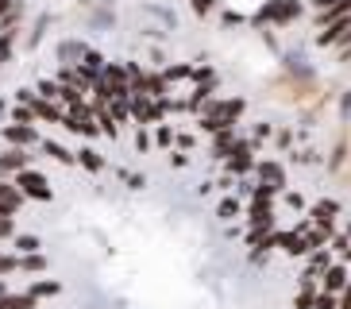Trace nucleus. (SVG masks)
<instances>
[{
  "instance_id": "obj_1",
  "label": "nucleus",
  "mask_w": 351,
  "mask_h": 309,
  "mask_svg": "<svg viewBox=\"0 0 351 309\" xmlns=\"http://www.w3.org/2000/svg\"><path fill=\"white\" fill-rule=\"evenodd\" d=\"M301 16H305V0H267V4L251 16V27L282 31V27H289V23H298Z\"/></svg>"
},
{
  "instance_id": "obj_25",
  "label": "nucleus",
  "mask_w": 351,
  "mask_h": 309,
  "mask_svg": "<svg viewBox=\"0 0 351 309\" xmlns=\"http://www.w3.org/2000/svg\"><path fill=\"white\" fill-rule=\"evenodd\" d=\"M20 271H27V275H39V271H47V255H20Z\"/></svg>"
},
{
  "instance_id": "obj_31",
  "label": "nucleus",
  "mask_w": 351,
  "mask_h": 309,
  "mask_svg": "<svg viewBox=\"0 0 351 309\" xmlns=\"http://www.w3.org/2000/svg\"><path fill=\"white\" fill-rule=\"evenodd\" d=\"M336 108H340V120L348 124V116H351V89H343V97L336 101Z\"/></svg>"
},
{
  "instance_id": "obj_13",
  "label": "nucleus",
  "mask_w": 351,
  "mask_h": 309,
  "mask_svg": "<svg viewBox=\"0 0 351 309\" xmlns=\"http://www.w3.org/2000/svg\"><path fill=\"white\" fill-rule=\"evenodd\" d=\"M270 144H274V151H278V154H289L293 147H298V128H293V124H278Z\"/></svg>"
},
{
  "instance_id": "obj_34",
  "label": "nucleus",
  "mask_w": 351,
  "mask_h": 309,
  "mask_svg": "<svg viewBox=\"0 0 351 309\" xmlns=\"http://www.w3.org/2000/svg\"><path fill=\"white\" fill-rule=\"evenodd\" d=\"M170 166H178V170H182V166H189V154H182V151H170Z\"/></svg>"
},
{
  "instance_id": "obj_19",
  "label": "nucleus",
  "mask_w": 351,
  "mask_h": 309,
  "mask_svg": "<svg viewBox=\"0 0 351 309\" xmlns=\"http://www.w3.org/2000/svg\"><path fill=\"white\" fill-rule=\"evenodd\" d=\"M12 247H16V255H39L43 240L32 236V232H23V236H12Z\"/></svg>"
},
{
  "instance_id": "obj_20",
  "label": "nucleus",
  "mask_w": 351,
  "mask_h": 309,
  "mask_svg": "<svg viewBox=\"0 0 351 309\" xmlns=\"http://www.w3.org/2000/svg\"><path fill=\"white\" fill-rule=\"evenodd\" d=\"M39 147H43L47 154H51L54 163H62V166H70V163H73V151H70V147H62L58 139H43Z\"/></svg>"
},
{
  "instance_id": "obj_3",
  "label": "nucleus",
  "mask_w": 351,
  "mask_h": 309,
  "mask_svg": "<svg viewBox=\"0 0 351 309\" xmlns=\"http://www.w3.org/2000/svg\"><path fill=\"white\" fill-rule=\"evenodd\" d=\"M255 163H258V147L251 144L247 135H239L236 147H232V154H228L220 166H224L228 182H232V178H251V174H255Z\"/></svg>"
},
{
  "instance_id": "obj_9",
  "label": "nucleus",
  "mask_w": 351,
  "mask_h": 309,
  "mask_svg": "<svg viewBox=\"0 0 351 309\" xmlns=\"http://www.w3.org/2000/svg\"><path fill=\"white\" fill-rule=\"evenodd\" d=\"M332 263H336V255H332L328 247H320V251H309V255H305V267H301V275H305V278H317V282H320V275H324V271H328Z\"/></svg>"
},
{
  "instance_id": "obj_17",
  "label": "nucleus",
  "mask_w": 351,
  "mask_h": 309,
  "mask_svg": "<svg viewBox=\"0 0 351 309\" xmlns=\"http://www.w3.org/2000/svg\"><path fill=\"white\" fill-rule=\"evenodd\" d=\"M85 51H89L85 43L70 39V43H62V47H58V58H62V66H77V62L85 58Z\"/></svg>"
},
{
  "instance_id": "obj_35",
  "label": "nucleus",
  "mask_w": 351,
  "mask_h": 309,
  "mask_svg": "<svg viewBox=\"0 0 351 309\" xmlns=\"http://www.w3.org/2000/svg\"><path fill=\"white\" fill-rule=\"evenodd\" d=\"M336 306H340V309H351V282H348V290H343L340 298H336Z\"/></svg>"
},
{
  "instance_id": "obj_7",
  "label": "nucleus",
  "mask_w": 351,
  "mask_h": 309,
  "mask_svg": "<svg viewBox=\"0 0 351 309\" xmlns=\"http://www.w3.org/2000/svg\"><path fill=\"white\" fill-rule=\"evenodd\" d=\"M348 282H351V267H348V263H340V259L320 275V290H324V294H336V298L348 290Z\"/></svg>"
},
{
  "instance_id": "obj_6",
  "label": "nucleus",
  "mask_w": 351,
  "mask_h": 309,
  "mask_svg": "<svg viewBox=\"0 0 351 309\" xmlns=\"http://www.w3.org/2000/svg\"><path fill=\"white\" fill-rule=\"evenodd\" d=\"M4 144L8 147H16V151H27V147H39L43 144V135H39V128L35 124H4Z\"/></svg>"
},
{
  "instance_id": "obj_11",
  "label": "nucleus",
  "mask_w": 351,
  "mask_h": 309,
  "mask_svg": "<svg viewBox=\"0 0 351 309\" xmlns=\"http://www.w3.org/2000/svg\"><path fill=\"white\" fill-rule=\"evenodd\" d=\"M23 201H27V197L16 190V182H0V213L4 216H16Z\"/></svg>"
},
{
  "instance_id": "obj_29",
  "label": "nucleus",
  "mask_w": 351,
  "mask_h": 309,
  "mask_svg": "<svg viewBox=\"0 0 351 309\" xmlns=\"http://www.w3.org/2000/svg\"><path fill=\"white\" fill-rule=\"evenodd\" d=\"M313 294H317V290H298V298H293V309H313Z\"/></svg>"
},
{
  "instance_id": "obj_30",
  "label": "nucleus",
  "mask_w": 351,
  "mask_h": 309,
  "mask_svg": "<svg viewBox=\"0 0 351 309\" xmlns=\"http://www.w3.org/2000/svg\"><path fill=\"white\" fill-rule=\"evenodd\" d=\"M135 151H151V128H139L135 132Z\"/></svg>"
},
{
  "instance_id": "obj_8",
  "label": "nucleus",
  "mask_w": 351,
  "mask_h": 309,
  "mask_svg": "<svg viewBox=\"0 0 351 309\" xmlns=\"http://www.w3.org/2000/svg\"><path fill=\"white\" fill-rule=\"evenodd\" d=\"M27 166H32V154L27 151H16V147L0 151V182H12V178L20 174V170H27Z\"/></svg>"
},
{
  "instance_id": "obj_2",
  "label": "nucleus",
  "mask_w": 351,
  "mask_h": 309,
  "mask_svg": "<svg viewBox=\"0 0 351 309\" xmlns=\"http://www.w3.org/2000/svg\"><path fill=\"white\" fill-rule=\"evenodd\" d=\"M243 113H247V97H228V93H217V97L205 104V113H201V116L213 120L217 128H239Z\"/></svg>"
},
{
  "instance_id": "obj_22",
  "label": "nucleus",
  "mask_w": 351,
  "mask_h": 309,
  "mask_svg": "<svg viewBox=\"0 0 351 309\" xmlns=\"http://www.w3.org/2000/svg\"><path fill=\"white\" fill-rule=\"evenodd\" d=\"M247 139H251L255 147H263L267 139H274V124H270V120H258V124H251V135H247Z\"/></svg>"
},
{
  "instance_id": "obj_24",
  "label": "nucleus",
  "mask_w": 351,
  "mask_h": 309,
  "mask_svg": "<svg viewBox=\"0 0 351 309\" xmlns=\"http://www.w3.org/2000/svg\"><path fill=\"white\" fill-rule=\"evenodd\" d=\"M217 8H220V0H189V12H193L197 20H208Z\"/></svg>"
},
{
  "instance_id": "obj_32",
  "label": "nucleus",
  "mask_w": 351,
  "mask_h": 309,
  "mask_svg": "<svg viewBox=\"0 0 351 309\" xmlns=\"http://www.w3.org/2000/svg\"><path fill=\"white\" fill-rule=\"evenodd\" d=\"M16 236V225H12V216H0V240H12Z\"/></svg>"
},
{
  "instance_id": "obj_5",
  "label": "nucleus",
  "mask_w": 351,
  "mask_h": 309,
  "mask_svg": "<svg viewBox=\"0 0 351 309\" xmlns=\"http://www.w3.org/2000/svg\"><path fill=\"white\" fill-rule=\"evenodd\" d=\"M12 182H16V190H20L23 197H32V201H51V197H54V190H51V182H47V174H43V170H35V166L20 170V174L12 178Z\"/></svg>"
},
{
  "instance_id": "obj_28",
  "label": "nucleus",
  "mask_w": 351,
  "mask_h": 309,
  "mask_svg": "<svg viewBox=\"0 0 351 309\" xmlns=\"http://www.w3.org/2000/svg\"><path fill=\"white\" fill-rule=\"evenodd\" d=\"M124 185H128V190H143L147 174H139V170H132V174H128V170H124Z\"/></svg>"
},
{
  "instance_id": "obj_10",
  "label": "nucleus",
  "mask_w": 351,
  "mask_h": 309,
  "mask_svg": "<svg viewBox=\"0 0 351 309\" xmlns=\"http://www.w3.org/2000/svg\"><path fill=\"white\" fill-rule=\"evenodd\" d=\"M236 139H239V128H220L217 135H213V159H217V163H224L228 154H232V147H236Z\"/></svg>"
},
{
  "instance_id": "obj_39",
  "label": "nucleus",
  "mask_w": 351,
  "mask_h": 309,
  "mask_svg": "<svg viewBox=\"0 0 351 309\" xmlns=\"http://www.w3.org/2000/svg\"><path fill=\"white\" fill-rule=\"evenodd\" d=\"M82 4H89V0H82Z\"/></svg>"
},
{
  "instance_id": "obj_37",
  "label": "nucleus",
  "mask_w": 351,
  "mask_h": 309,
  "mask_svg": "<svg viewBox=\"0 0 351 309\" xmlns=\"http://www.w3.org/2000/svg\"><path fill=\"white\" fill-rule=\"evenodd\" d=\"M213 185H217V182H201V185H197V197H208V194H213Z\"/></svg>"
},
{
  "instance_id": "obj_12",
  "label": "nucleus",
  "mask_w": 351,
  "mask_h": 309,
  "mask_svg": "<svg viewBox=\"0 0 351 309\" xmlns=\"http://www.w3.org/2000/svg\"><path fill=\"white\" fill-rule=\"evenodd\" d=\"M174 139H178V128H174L170 120H166V124H155V128H151V144H155L158 151L170 154V151H174Z\"/></svg>"
},
{
  "instance_id": "obj_21",
  "label": "nucleus",
  "mask_w": 351,
  "mask_h": 309,
  "mask_svg": "<svg viewBox=\"0 0 351 309\" xmlns=\"http://www.w3.org/2000/svg\"><path fill=\"white\" fill-rule=\"evenodd\" d=\"M278 205L293 209V213H305V209H309V201H305V194H298V190H282V194H278Z\"/></svg>"
},
{
  "instance_id": "obj_38",
  "label": "nucleus",
  "mask_w": 351,
  "mask_h": 309,
  "mask_svg": "<svg viewBox=\"0 0 351 309\" xmlns=\"http://www.w3.org/2000/svg\"><path fill=\"white\" fill-rule=\"evenodd\" d=\"M12 4H16V0H0V20L8 16V8H12Z\"/></svg>"
},
{
  "instance_id": "obj_16",
  "label": "nucleus",
  "mask_w": 351,
  "mask_h": 309,
  "mask_svg": "<svg viewBox=\"0 0 351 309\" xmlns=\"http://www.w3.org/2000/svg\"><path fill=\"white\" fill-rule=\"evenodd\" d=\"M27 294H32L35 301L39 298H58V294H62V282H54V278H35L32 286H27Z\"/></svg>"
},
{
  "instance_id": "obj_14",
  "label": "nucleus",
  "mask_w": 351,
  "mask_h": 309,
  "mask_svg": "<svg viewBox=\"0 0 351 309\" xmlns=\"http://www.w3.org/2000/svg\"><path fill=\"white\" fill-rule=\"evenodd\" d=\"M162 78H166V85H170V89H174L178 82H189V85H193V62H166Z\"/></svg>"
},
{
  "instance_id": "obj_36",
  "label": "nucleus",
  "mask_w": 351,
  "mask_h": 309,
  "mask_svg": "<svg viewBox=\"0 0 351 309\" xmlns=\"http://www.w3.org/2000/svg\"><path fill=\"white\" fill-rule=\"evenodd\" d=\"M224 23H228V27H236V23H243V16H236V12H224Z\"/></svg>"
},
{
  "instance_id": "obj_18",
  "label": "nucleus",
  "mask_w": 351,
  "mask_h": 309,
  "mask_svg": "<svg viewBox=\"0 0 351 309\" xmlns=\"http://www.w3.org/2000/svg\"><path fill=\"white\" fill-rule=\"evenodd\" d=\"M239 213H243V201H239L236 194H224L217 201V216H220V220H236Z\"/></svg>"
},
{
  "instance_id": "obj_23",
  "label": "nucleus",
  "mask_w": 351,
  "mask_h": 309,
  "mask_svg": "<svg viewBox=\"0 0 351 309\" xmlns=\"http://www.w3.org/2000/svg\"><path fill=\"white\" fill-rule=\"evenodd\" d=\"M289 163H298V166H313V163H320V154L313 151V147H293V151H289Z\"/></svg>"
},
{
  "instance_id": "obj_33",
  "label": "nucleus",
  "mask_w": 351,
  "mask_h": 309,
  "mask_svg": "<svg viewBox=\"0 0 351 309\" xmlns=\"http://www.w3.org/2000/svg\"><path fill=\"white\" fill-rule=\"evenodd\" d=\"M332 4H336V0H305V8H313V16L324 12V8H332Z\"/></svg>"
},
{
  "instance_id": "obj_15",
  "label": "nucleus",
  "mask_w": 351,
  "mask_h": 309,
  "mask_svg": "<svg viewBox=\"0 0 351 309\" xmlns=\"http://www.w3.org/2000/svg\"><path fill=\"white\" fill-rule=\"evenodd\" d=\"M73 163L85 166L89 174H101V170H104V154L97 151V147H82V151H73Z\"/></svg>"
},
{
  "instance_id": "obj_26",
  "label": "nucleus",
  "mask_w": 351,
  "mask_h": 309,
  "mask_svg": "<svg viewBox=\"0 0 351 309\" xmlns=\"http://www.w3.org/2000/svg\"><path fill=\"white\" fill-rule=\"evenodd\" d=\"M12 124H35L32 104H16V108H12Z\"/></svg>"
},
{
  "instance_id": "obj_4",
  "label": "nucleus",
  "mask_w": 351,
  "mask_h": 309,
  "mask_svg": "<svg viewBox=\"0 0 351 309\" xmlns=\"http://www.w3.org/2000/svg\"><path fill=\"white\" fill-rule=\"evenodd\" d=\"M255 178L258 185H267V190H274V194H282V190H289V174H286V159H258L255 163Z\"/></svg>"
},
{
  "instance_id": "obj_27",
  "label": "nucleus",
  "mask_w": 351,
  "mask_h": 309,
  "mask_svg": "<svg viewBox=\"0 0 351 309\" xmlns=\"http://www.w3.org/2000/svg\"><path fill=\"white\" fill-rule=\"evenodd\" d=\"M313 309H340V306H336V294H324V290H317V294H313Z\"/></svg>"
}]
</instances>
